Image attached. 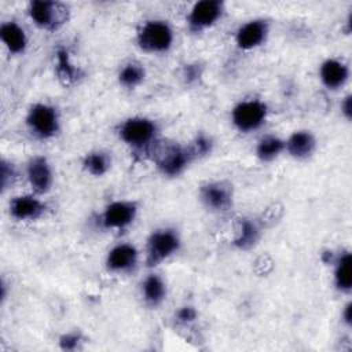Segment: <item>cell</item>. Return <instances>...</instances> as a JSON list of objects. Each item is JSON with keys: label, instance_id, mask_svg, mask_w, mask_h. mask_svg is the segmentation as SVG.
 <instances>
[{"label": "cell", "instance_id": "obj_19", "mask_svg": "<svg viewBox=\"0 0 352 352\" xmlns=\"http://www.w3.org/2000/svg\"><path fill=\"white\" fill-rule=\"evenodd\" d=\"M142 296L147 305L158 307L166 298V285L157 274H150L142 282Z\"/></svg>", "mask_w": 352, "mask_h": 352}, {"label": "cell", "instance_id": "obj_25", "mask_svg": "<svg viewBox=\"0 0 352 352\" xmlns=\"http://www.w3.org/2000/svg\"><path fill=\"white\" fill-rule=\"evenodd\" d=\"M194 158L197 157H205L208 154L212 153V148H213V140L208 136V135H204V133H199L197 135V138L192 140V143L188 146Z\"/></svg>", "mask_w": 352, "mask_h": 352}, {"label": "cell", "instance_id": "obj_12", "mask_svg": "<svg viewBox=\"0 0 352 352\" xmlns=\"http://www.w3.org/2000/svg\"><path fill=\"white\" fill-rule=\"evenodd\" d=\"M270 25L265 19H252L239 26L235 33V43L241 50H253L265 43Z\"/></svg>", "mask_w": 352, "mask_h": 352}, {"label": "cell", "instance_id": "obj_16", "mask_svg": "<svg viewBox=\"0 0 352 352\" xmlns=\"http://www.w3.org/2000/svg\"><path fill=\"white\" fill-rule=\"evenodd\" d=\"M285 150L294 160H308L316 150V139L309 131H296L285 140Z\"/></svg>", "mask_w": 352, "mask_h": 352}, {"label": "cell", "instance_id": "obj_17", "mask_svg": "<svg viewBox=\"0 0 352 352\" xmlns=\"http://www.w3.org/2000/svg\"><path fill=\"white\" fill-rule=\"evenodd\" d=\"M0 40L6 45V48L14 55L23 54L28 47V37L25 30L14 21L1 23Z\"/></svg>", "mask_w": 352, "mask_h": 352}, {"label": "cell", "instance_id": "obj_31", "mask_svg": "<svg viewBox=\"0 0 352 352\" xmlns=\"http://www.w3.org/2000/svg\"><path fill=\"white\" fill-rule=\"evenodd\" d=\"M341 316H342V320H344V323H345L346 326H351V324H352V304H351V302H348V304L344 307Z\"/></svg>", "mask_w": 352, "mask_h": 352}, {"label": "cell", "instance_id": "obj_26", "mask_svg": "<svg viewBox=\"0 0 352 352\" xmlns=\"http://www.w3.org/2000/svg\"><path fill=\"white\" fill-rule=\"evenodd\" d=\"M15 179H16V170H15L14 165L11 162H8L7 160H1V162H0L1 190L4 191L6 188H8V186H11Z\"/></svg>", "mask_w": 352, "mask_h": 352}, {"label": "cell", "instance_id": "obj_6", "mask_svg": "<svg viewBox=\"0 0 352 352\" xmlns=\"http://www.w3.org/2000/svg\"><path fill=\"white\" fill-rule=\"evenodd\" d=\"M26 125L36 138L51 139L60 129L58 110L47 103H36L26 114Z\"/></svg>", "mask_w": 352, "mask_h": 352}, {"label": "cell", "instance_id": "obj_13", "mask_svg": "<svg viewBox=\"0 0 352 352\" xmlns=\"http://www.w3.org/2000/svg\"><path fill=\"white\" fill-rule=\"evenodd\" d=\"M139 260L136 248L131 243H120L111 248L106 256V267L111 272L125 274L131 272Z\"/></svg>", "mask_w": 352, "mask_h": 352}, {"label": "cell", "instance_id": "obj_18", "mask_svg": "<svg viewBox=\"0 0 352 352\" xmlns=\"http://www.w3.org/2000/svg\"><path fill=\"white\" fill-rule=\"evenodd\" d=\"M55 72H56V76L60 80V82L65 85H72L82 77L80 67L72 62L69 52L63 48L56 51Z\"/></svg>", "mask_w": 352, "mask_h": 352}, {"label": "cell", "instance_id": "obj_22", "mask_svg": "<svg viewBox=\"0 0 352 352\" xmlns=\"http://www.w3.org/2000/svg\"><path fill=\"white\" fill-rule=\"evenodd\" d=\"M110 166H111V157L107 151H103V150L89 151L82 158L84 170L96 177L106 175Z\"/></svg>", "mask_w": 352, "mask_h": 352}, {"label": "cell", "instance_id": "obj_8", "mask_svg": "<svg viewBox=\"0 0 352 352\" xmlns=\"http://www.w3.org/2000/svg\"><path fill=\"white\" fill-rule=\"evenodd\" d=\"M224 12V3L220 0L197 1L187 15L188 29L194 33H201L213 26Z\"/></svg>", "mask_w": 352, "mask_h": 352}, {"label": "cell", "instance_id": "obj_11", "mask_svg": "<svg viewBox=\"0 0 352 352\" xmlns=\"http://www.w3.org/2000/svg\"><path fill=\"white\" fill-rule=\"evenodd\" d=\"M26 176L36 194H45L52 187L54 172L51 164L44 155H34L29 160L26 166Z\"/></svg>", "mask_w": 352, "mask_h": 352}, {"label": "cell", "instance_id": "obj_15", "mask_svg": "<svg viewBox=\"0 0 352 352\" xmlns=\"http://www.w3.org/2000/svg\"><path fill=\"white\" fill-rule=\"evenodd\" d=\"M319 77L327 89H338L349 78L348 66L336 58H329L319 67Z\"/></svg>", "mask_w": 352, "mask_h": 352}, {"label": "cell", "instance_id": "obj_20", "mask_svg": "<svg viewBox=\"0 0 352 352\" xmlns=\"http://www.w3.org/2000/svg\"><path fill=\"white\" fill-rule=\"evenodd\" d=\"M334 264V285L341 293H349L352 289L351 275V253L341 252L331 261Z\"/></svg>", "mask_w": 352, "mask_h": 352}, {"label": "cell", "instance_id": "obj_4", "mask_svg": "<svg viewBox=\"0 0 352 352\" xmlns=\"http://www.w3.org/2000/svg\"><path fill=\"white\" fill-rule=\"evenodd\" d=\"M182 241L176 230L164 227L153 231L146 245V264L155 267L180 249Z\"/></svg>", "mask_w": 352, "mask_h": 352}, {"label": "cell", "instance_id": "obj_5", "mask_svg": "<svg viewBox=\"0 0 352 352\" xmlns=\"http://www.w3.org/2000/svg\"><path fill=\"white\" fill-rule=\"evenodd\" d=\"M70 10L59 1L34 0L29 4V16L36 26L44 30H56L67 23Z\"/></svg>", "mask_w": 352, "mask_h": 352}, {"label": "cell", "instance_id": "obj_7", "mask_svg": "<svg viewBox=\"0 0 352 352\" xmlns=\"http://www.w3.org/2000/svg\"><path fill=\"white\" fill-rule=\"evenodd\" d=\"M267 114L268 109L264 102L258 99L241 100L231 110V121L239 132L249 133L265 122Z\"/></svg>", "mask_w": 352, "mask_h": 352}, {"label": "cell", "instance_id": "obj_30", "mask_svg": "<svg viewBox=\"0 0 352 352\" xmlns=\"http://www.w3.org/2000/svg\"><path fill=\"white\" fill-rule=\"evenodd\" d=\"M197 66H198V65H188V66L186 65V67H184V77H186V80H187L188 82L197 80V78L201 76V72L198 70Z\"/></svg>", "mask_w": 352, "mask_h": 352}, {"label": "cell", "instance_id": "obj_10", "mask_svg": "<svg viewBox=\"0 0 352 352\" xmlns=\"http://www.w3.org/2000/svg\"><path fill=\"white\" fill-rule=\"evenodd\" d=\"M138 206L132 201H113L100 214V223L107 230H122L133 223Z\"/></svg>", "mask_w": 352, "mask_h": 352}, {"label": "cell", "instance_id": "obj_23", "mask_svg": "<svg viewBox=\"0 0 352 352\" xmlns=\"http://www.w3.org/2000/svg\"><path fill=\"white\" fill-rule=\"evenodd\" d=\"M283 151H285V140L274 135L264 136L263 139L258 140L256 146V155L263 162L274 161Z\"/></svg>", "mask_w": 352, "mask_h": 352}, {"label": "cell", "instance_id": "obj_1", "mask_svg": "<svg viewBox=\"0 0 352 352\" xmlns=\"http://www.w3.org/2000/svg\"><path fill=\"white\" fill-rule=\"evenodd\" d=\"M117 133L133 151L148 153L157 142L158 126L147 117H129L118 125Z\"/></svg>", "mask_w": 352, "mask_h": 352}, {"label": "cell", "instance_id": "obj_9", "mask_svg": "<svg viewBox=\"0 0 352 352\" xmlns=\"http://www.w3.org/2000/svg\"><path fill=\"white\" fill-rule=\"evenodd\" d=\"M199 199L212 212H227L232 206V186L227 182H210L199 188Z\"/></svg>", "mask_w": 352, "mask_h": 352}, {"label": "cell", "instance_id": "obj_24", "mask_svg": "<svg viewBox=\"0 0 352 352\" xmlns=\"http://www.w3.org/2000/svg\"><path fill=\"white\" fill-rule=\"evenodd\" d=\"M144 77H146V70H144L143 65L139 62H135V60L125 63L118 72L120 85L124 88H128V89H133L138 85H140L143 82Z\"/></svg>", "mask_w": 352, "mask_h": 352}, {"label": "cell", "instance_id": "obj_21", "mask_svg": "<svg viewBox=\"0 0 352 352\" xmlns=\"http://www.w3.org/2000/svg\"><path fill=\"white\" fill-rule=\"evenodd\" d=\"M261 231L256 221L250 219H241L238 221L236 236L234 239V245L241 250H248L253 248L260 239Z\"/></svg>", "mask_w": 352, "mask_h": 352}, {"label": "cell", "instance_id": "obj_28", "mask_svg": "<svg viewBox=\"0 0 352 352\" xmlns=\"http://www.w3.org/2000/svg\"><path fill=\"white\" fill-rule=\"evenodd\" d=\"M176 318H177L179 322L190 323V322L195 320V318H197V311H195L194 307L184 305V307H182V308L176 312Z\"/></svg>", "mask_w": 352, "mask_h": 352}, {"label": "cell", "instance_id": "obj_29", "mask_svg": "<svg viewBox=\"0 0 352 352\" xmlns=\"http://www.w3.org/2000/svg\"><path fill=\"white\" fill-rule=\"evenodd\" d=\"M341 113L349 121L352 117V96L346 95L341 102Z\"/></svg>", "mask_w": 352, "mask_h": 352}, {"label": "cell", "instance_id": "obj_3", "mask_svg": "<svg viewBox=\"0 0 352 352\" xmlns=\"http://www.w3.org/2000/svg\"><path fill=\"white\" fill-rule=\"evenodd\" d=\"M173 30L166 21H146L138 32L136 43L140 50L150 54H162L170 50L173 44Z\"/></svg>", "mask_w": 352, "mask_h": 352}, {"label": "cell", "instance_id": "obj_2", "mask_svg": "<svg viewBox=\"0 0 352 352\" xmlns=\"http://www.w3.org/2000/svg\"><path fill=\"white\" fill-rule=\"evenodd\" d=\"M157 143L158 142H155L150 150L154 148V161L164 176H179L194 160L188 146H180L177 143H165L157 146Z\"/></svg>", "mask_w": 352, "mask_h": 352}, {"label": "cell", "instance_id": "obj_14", "mask_svg": "<svg viewBox=\"0 0 352 352\" xmlns=\"http://www.w3.org/2000/svg\"><path fill=\"white\" fill-rule=\"evenodd\" d=\"M45 212L44 202L33 194L14 197L10 202V214L19 221H33Z\"/></svg>", "mask_w": 352, "mask_h": 352}, {"label": "cell", "instance_id": "obj_27", "mask_svg": "<svg viewBox=\"0 0 352 352\" xmlns=\"http://www.w3.org/2000/svg\"><path fill=\"white\" fill-rule=\"evenodd\" d=\"M81 342V336L78 333H66L59 338V345L65 351H74Z\"/></svg>", "mask_w": 352, "mask_h": 352}]
</instances>
